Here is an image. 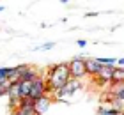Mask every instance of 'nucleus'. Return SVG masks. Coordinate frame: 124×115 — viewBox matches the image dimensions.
<instances>
[{"mask_svg":"<svg viewBox=\"0 0 124 115\" xmlns=\"http://www.w3.org/2000/svg\"><path fill=\"white\" fill-rule=\"evenodd\" d=\"M71 80V74H69V66L66 62L62 64H55V66H50L48 69V76H46V96L50 92H57L60 90L64 85Z\"/></svg>","mask_w":124,"mask_h":115,"instance_id":"f257e3e1","label":"nucleus"},{"mask_svg":"<svg viewBox=\"0 0 124 115\" xmlns=\"http://www.w3.org/2000/svg\"><path fill=\"white\" fill-rule=\"evenodd\" d=\"M67 66H69V74H71V78L73 80H80L87 74L85 71V60L83 59H73L71 62H67Z\"/></svg>","mask_w":124,"mask_h":115,"instance_id":"f03ea898","label":"nucleus"},{"mask_svg":"<svg viewBox=\"0 0 124 115\" xmlns=\"http://www.w3.org/2000/svg\"><path fill=\"white\" fill-rule=\"evenodd\" d=\"M44 83H46V78H44V76H39L36 82H32L30 92H29V97L32 101H37L39 97L46 96V87H44Z\"/></svg>","mask_w":124,"mask_h":115,"instance_id":"7ed1b4c3","label":"nucleus"},{"mask_svg":"<svg viewBox=\"0 0 124 115\" xmlns=\"http://www.w3.org/2000/svg\"><path fill=\"white\" fill-rule=\"evenodd\" d=\"M80 87H82L80 82H78V80H73V78H71V80H69V82H67V83H66L60 90L53 92V94H55V97H57V99H62V101H64V99H67L69 96L75 94V92L80 89Z\"/></svg>","mask_w":124,"mask_h":115,"instance_id":"20e7f679","label":"nucleus"},{"mask_svg":"<svg viewBox=\"0 0 124 115\" xmlns=\"http://www.w3.org/2000/svg\"><path fill=\"white\" fill-rule=\"evenodd\" d=\"M50 105H52V99H50V96L39 97V99L36 101V115H43V113L50 108Z\"/></svg>","mask_w":124,"mask_h":115,"instance_id":"39448f33","label":"nucleus"},{"mask_svg":"<svg viewBox=\"0 0 124 115\" xmlns=\"http://www.w3.org/2000/svg\"><path fill=\"white\" fill-rule=\"evenodd\" d=\"M39 78V74H37V71L34 67H30V66H27V69L23 73H21V76H20V82H36V80Z\"/></svg>","mask_w":124,"mask_h":115,"instance_id":"423d86ee","label":"nucleus"},{"mask_svg":"<svg viewBox=\"0 0 124 115\" xmlns=\"http://www.w3.org/2000/svg\"><path fill=\"white\" fill-rule=\"evenodd\" d=\"M112 73H114V67H101V71L98 74V82L101 85L110 83L112 82Z\"/></svg>","mask_w":124,"mask_h":115,"instance_id":"0eeeda50","label":"nucleus"},{"mask_svg":"<svg viewBox=\"0 0 124 115\" xmlns=\"http://www.w3.org/2000/svg\"><path fill=\"white\" fill-rule=\"evenodd\" d=\"M85 71H87V74H91V76H98L99 71H101V66L98 64V60H96V59L85 60Z\"/></svg>","mask_w":124,"mask_h":115,"instance_id":"6e6552de","label":"nucleus"},{"mask_svg":"<svg viewBox=\"0 0 124 115\" xmlns=\"http://www.w3.org/2000/svg\"><path fill=\"white\" fill-rule=\"evenodd\" d=\"M112 85H121L124 83V67H114V73H112Z\"/></svg>","mask_w":124,"mask_h":115,"instance_id":"1a4fd4ad","label":"nucleus"},{"mask_svg":"<svg viewBox=\"0 0 124 115\" xmlns=\"http://www.w3.org/2000/svg\"><path fill=\"white\" fill-rule=\"evenodd\" d=\"M98 115H121V112L115 110V108H112V106L101 105V106L98 108Z\"/></svg>","mask_w":124,"mask_h":115,"instance_id":"9d476101","label":"nucleus"},{"mask_svg":"<svg viewBox=\"0 0 124 115\" xmlns=\"http://www.w3.org/2000/svg\"><path fill=\"white\" fill-rule=\"evenodd\" d=\"M96 60H98V64L101 67H115V64H117V60L112 59V57H108V59H96Z\"/></svg>","mask_w":124,"mask_h":115,"instance_id":"9b49d317","label":"nucleus"},{"mask_svg":"<svg viewBox=\"0 0 124 115\" xmlns=\"http://www.w3.org/2000/svg\"><path fill=\"white\" fill-rule=\"evenodd\" d=\"M9 74H11V67H0V83H7Z\"/></svg>","mask_w":124,"mask_h":115,"instance_id":"f8f14e48","label":"nucleus"},{"mask_svg":"<svg viewBox=\"0 0 124 115\" xmlns=\"http://www.w3.org/2000/svg\"><path fill=\"white\" fill-rule=\"evenodd\" d=\"M9 87H11L9 82H7V83H0V96H5V94H7Z\"/></svg>","mask_w":124,"mask_h":115,"instance_id":"ddd939ff","label":"nucleus"},{"mask_svg":"<svg viewBox=\"0 0 124 115\" xmlns=\"http://www.w3.org/2000/svg\"><path fill=\"white\" fill-rule=\"evenodd\" d=\"M53 46H55V43H46V44H43L41 48H43V50H52Z\"/></svg>","mask_w":124,"mask_h":115,"instance_id":"4468645a","label":"nucleus"},{"mask_svg":"<svg viewBox=\"0 0 124 115\" xmlns=\"http://www.w3.org/2000/svg\"><path fill=\"white\" fill-rule=\"evenodd\" d=\"M76 44L80 46V48H83V46L87 44V41H85V39H78V41H76Z\"/></svg>","mask_w":124,"mask_h":115,"instance_id":"2eb2a0df","label":"nucleus"},{"mask_svg":"<svg viewBox=\"0 0 124 115\" xmlns=\"http://www.w3.org/2000/svg\"><path fill=\"white\" fill-rule=\"evenodd\" d=\"M13 115H29V113H25V112H21V110H18V108H16V110L13 112Z\"/></svg>","mask_w":124,"mask_h":115,"instance_id":"dca6fc26","label":"nucleus"},{"mask_svg":"<svg viewBox=\"0 0 124 115\" xmlns=\"http://www.w3.org/2000/svg\"><path fill=\"white\" fill-rule=\"evenodd\" d=\"M117 64H119V67H124V57H122V59H119V60H117Z\"/></svg>","mask_w":124,"mask_h":115,"instance_id":"f3484780","label":"nucleus"},{"mask_svg":"<svg viewBox=\"0 0 124 115\" xmlns=\"http://www.w3.org/2000/svg\"><path fill=\"white\" fill-rule=\"evenodd\" d=\"M2 11H4V5H0V13H2Z\"/></svg>","mask_w":124,"mask_h":115,"instance_id":"a211bd4d","label":"nucleus"},{"mask_svg":"<svg viewBox=\"0 0 124 115\" xmlns=\"http://www.w3.org/2000/svg\"><path fill=\"white\" fill-rule=\"evenodd\" d=\"M121 115H124V110H122V113H121Z\"/></svg>","mask_w":124,"mask_h":115,"instance_id":"6ab92c4d","label":"nucleus"}]
</instances>
